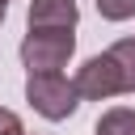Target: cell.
I'll return each instance as SVG.
<instances>
[{
	"label": "cell",
	"mask_w": 135,
	"mask_h": 135,
	"mask_svg": "<svg viewBox=\"0 0 135 135\" xmlns=\"http://www.w3.org/2000/svg\"><path fill=\"white\" fill-rule=\"evenodd\" d=\"M93 135H135V110L131 105H114L97 118Z\"/></svg>",
	"instance_id": "obj_5"
},
{
	"label": "cell",
	"mask_w": 135,
	"mask_h": 135,
	"mask_svg": "<svg viewBox=\"0 0 135 135\" xmlns=\"http://www.w3.org/2000/svg\"><path fill=\"white\" fill-rule=\"evenodd\" d=\"M72 80L80 101H110V97L135 93V38H118L101 55L84 59Z\"/></svg>",
	"instance_id": "obj_1"
},
{
	"label": "cell",
	"mask_w": 135,
	"mask_h": 135,
	"mask_svg": "<svg viewBox=\"0 0 135 135\" xmlns=\"http://www.w3.org/2000/svg\"><path fill=\"white\" fill-rule=\"evenodd\" d=\"M0 135H25L21 118H17L13 110H4V105H0Z\"/></svg>",
	"instance_id": "obj_7"
},
{
	"label": "cell",
	"mask_w": 135,
	"mask_h": 135,
	"mask_svg": "<svg viewBox=\"0 0 135 135\" xmlns=\"http://www.w3.org/2000/svg\"><path fill=\"white\" fill-rule=\"evenodd\" d=\"M25 101L46 122H63L76 114L80 93H76V80H68L63 72H38V76H25Z\"/></svg>",
	"instance_id": "obj_2"
},
{
	"label": "cell",
	"mask_w": 135,
	"mask_h": 135,
	"mask_svg": "<svg viewBox=\"0 0 135 135\" xmlns=\"http://www.w3.org/2000/svg\"><path fill=\"white\" fill-rule=\"evenodd\" d=\"M93 4L105 21H131L135 17V0H93Z\"/></svg>",
	"instance_id": "obj_6"
},
{
	"label": "cell",
	"mask_w": 135,
	"mask_h": 135,
	"mask_svg": "<svg viewBox=\"0 0 135 135\" xmlns=\"http://www.w3.org/2000/svg\"><path fill=\"white\" fill-rule=\"evenodd\" d=\"M72 51H76V34L72 30H30L21 38L17 55H21L25 72L38 76V72H63L68 59H72Z\"/></svg>",
	"instance_id": "obj_3"
},
{
	"label": "cell",
	"mask_w": 135,
	"mask_h": 135,
	"mask_svg": "<svg viewBox=\"0 0 135 135\" xmlns=\"http://www.w3.org/2000/svg\"><path fill=\"white\" fill-rule=\"evenodd\" d=\"M0 4H8V0H0Z\"/></svg>",
	"instance_id": "obj_9"
},
{
	"label": "cell",
	"mask_w": 135,
	"mask_h": 135,
	"mask_svg": "<svg viewBox=\"0 0 135 135\" xmlns=\"http://www.w3.org/2000/svg\"><path fill=\"white\" fill-rule=\"evenodd\" d=\"M4 13H8V4H0V21H4Z\"/></svg>",
	"instance_id": "obj_8"
},
{
	"label": "cell",
	"mask_w": 135,
	"mask_h": 135,
	"mask_svg": "<svg viewBox=\"0 0 135 135\" xmlns=\"http://www.w3.org/2000/svg\"><path fill=\"white\" fill-rule=\"evenodd\" d=\"M25 21H30V30H76L80 8H76V0H30Z\"/></svg>",
	"instance_id": "obj_4"
}]
</instances>
